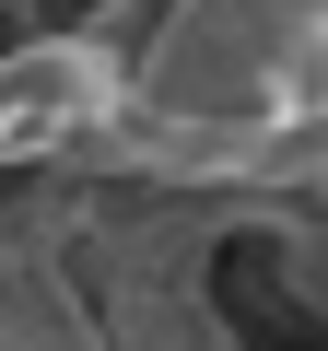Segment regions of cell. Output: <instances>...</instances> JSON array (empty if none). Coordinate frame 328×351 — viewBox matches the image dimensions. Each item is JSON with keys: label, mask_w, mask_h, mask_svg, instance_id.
Wrapping results in <instances>:
<instances>
[{"label": "cell", "mask_w": 328, "mask_h": 351, "mask_svg": "<svg viewBox=\"0 0 328 351\" xmlns=\"http://www.w3.org/2000/svg\"><path fill=\"white\" fill-rule=\"evenodd\" d=\"M305 59H316V0H176L152 59H129V106L164 129H305Z\"/></svg>", "instance_id": "obj_1"}, {"label": "cell", "mask_w": 328, "mask_h": 351, "mask_svg": "<svg viewBox=\"0 0 328 351\" xmlns=\"http://www.w3.org/2000/svg\"><path fill=\"white\" fill-rule=\"evenodd\" d=\"M129 117V59L106 36H36L0 59V164H24L47 141H94Z\"/></svg>", "instance_id": "obj_2"}]
</instances>
